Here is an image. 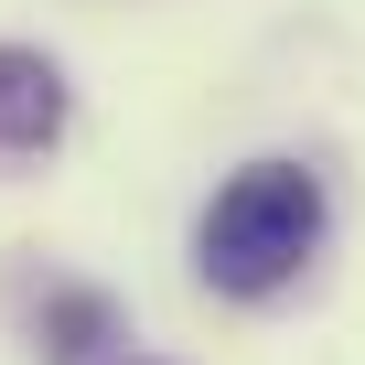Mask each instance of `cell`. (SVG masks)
Here are the masks:
<instances>
[{"label":"cell","mask_w":365,"mask_h":365,"mask_svg":"<svg viewBox=\"0 0 365 365\" xmlns=\"http://www.w3.org/2000/svg\"><path fill=\"white\" fill-rule=\"evenodd\" d=\"M54 129H65V65L33 43H0V150L33 161V150H54Z\"/></svg>","instance_id":"2"},{"label":"cell","mask_w":365,"mask_h":365,"mask_svg":"<svg viewBox=\"0 0 365 365\" xmlns=\"http://www.w3.org/2000/svg\"><path fill=\"white\" fill-rule=\"evenodd\" d=\"M312 247H322V172H301V161H247L194 226V269L226 301L290 290L312 269Z\"/></svg>","instance_id":"1"},{"label":"cell","mask_w":365,"mask_h":365,"mask_svg":"<svg viewBox=\"0 0 365 365\" xmlns=\"http://www.w3.org/2000/svg\"><path fill=\"white\" fill-rule=\"evenodd\" d=\"M118 333H129V322H118L108 290H54V301L33 312V354H43V365H86V354L118 344Z\"/></svg>","instance_id":"3"}]
</instances>
